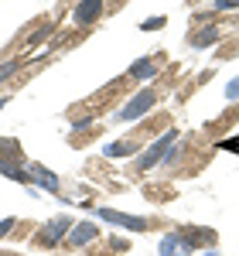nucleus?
I'll return each mask as SVG.
<instances>
[{"mask_svg":"<svg viewBox=\"0 0 239 256\" xmlns=\"http://www.w3.org/2000/svg\"><path fill=\"white\" fill-rule=\"evenodd\" d=\"M154 102H158V96H154L150 89H144V92H137V96L130 99V102H126L123 110H120V120H137L140 113H147V110H150Z\"/></svg>","mask_w":239,"mask_h":256,"instance_id":"1","label":"nucleus"},{"mask_svg":"<svg viewBox=\"0 0 239 256\" xmlns=\"http://www.w3.org/2000/svg\"><path fill=\"white\" fill-rule=\"evenodd\" d=\"M174 137H178V134H174V130H168V134H164L160 140H154V147H150V150H147V154H144L137 164H140V168H154L160 158H168V147L174 144Z\"/></svg>","mask_w":239,"mask_h":256,"instance_id":"2","label":"nucleus"},{"mask_svg":"<svg viewBox=\"0 0 239 256\" xmlns=\"http://www.w3.org/2000/svg\"><path fill=\"white\" fill-rule=\"evenodd\" d=\"M68 229H72V218H55V222H48V226L38 232V239L44 242V246H55L58 239H65Z\"/></svg>","mask_w":239,"mask_h":256,"instance_id":"3","label":"nucleus"},{"mask_svg":"<svg viewBox=\"0 0 239 256\" xmlns=\"http://www.w3.org/2000/svg\"><path fill=\"white\" fill-rule=\"evenodd\" d=\"M102 10V0H79V7L72 10V20L76 24H89V20H96Z\"/></svg>","mask_w":239,"mask_h":256,"instance_id":"4","label":"nucleus"},{"mask_svg":"<svg viewBox=\"0 0 239 256\" xmlns=\"http://www.w3.org/2000/svg\"><path fill=\"white\" fill-rule=\"evenodd\" d=\"M100 216L106 218V222H116V226H123V229H134V232H144V229H147V222H144V218L120 216V212H113V208H100Z\"/></svg>","mask_w":239,"mask_h":256,"instance_id":"5","label":"nucleus"},{"mask_svg":"<svg viewBox=\"0 0 239 256\" xmlns=\"http://www.w3.org/2000/svg\"><path fill=\"white\" fill-rule=\"evenodd\" d=\"M130 76H134V79H154V76H158V62L137 58L134 65H130Z\"/></svg>","mask_w":239,"mask_h":256,"instance_id":"6","label":"nucleus"},{"mask_svg":"<svg viewBox=\"0 0 239 256\" xmlns=\"http://www.w3.org/2000/svg\"><path fill=\"white\" fill-rule=\"evenodd\" d=\"M31 178L41 181V188H48V192H58V178L52 174V171H44L41 164H31Z\"/></svg>","mask_w":239,"mask_h":256,"instance_id":"7","label":"nucleus"},{"mask_svg":"<svg viewBox=\"0 0 239 256\" xmlns=\"http://www.w3.org/2000/svg\"><path fill=\"white\" fill-rule=\"evenodd\" d=\"M96 236H100V229H96L92 222H82V226L72 229V242H76V246H86L89 239H96Z\"/></svg>","mask_w":239,"mask_h":256,"instance_id":"8","label":"nucleus"},{"mask_svg":"<svg viewBox=\"0 0 239 256\" xmlns=\"http://www.w3.org/2000/svg\"><path fill=\"white\" fill-rule=\"evenodd\" d=\"M160 256H181V236H164L160 239Z\"/></svg>","mask_w":239,"mask_h":256,"instance_id":"9","label":"nucleus"},{"mask_svg":"<svg viewBox=\"0 0 239 256\" xmlns=\"http://www.w3.org/2000/svg\"><path fill=\"white\" fill-rule=\"evenodd\" d=\"M134 150H137L134 144H110V147H106L102 154H106V158H130Z\"/></svg>","mask_w":239,"mask_h":256,"instance_id":"10","label":"nucleus"},{"mask_svg":"<svg viewBox=\"0 0 239 256\" xmlns=\"http://www.w3.org/2000/svg\"><path fill=\"white\" fill-rule=\"evenodd\" d=\"M0 174H7V178H14V181H20V184H28V174L18 171L14 164H4V160H0Z\"/></svg>","mask_w":239,"mask_h":256,"instance_id":"11","label":"nucleus"},{"mask_svg":"<svg viewBox=\"0 0 239 256\" xmlns=\"http://www.w3.org/2000/svg\"><path fill=\"white\" fill-rule=\"evenodd\" d=\"M216 38H219V31H216V28H205V31H202L198 38H195V44H198V48H202V44H212V41H216Z\"/></svg>","mask_w":239,"mask_h":256,"instance_id":"12","label":"nucleus"},{"mask_svg":"<svg viewBox=\"0 0 239 256\" xmlns=\"http://www.w3.org/2000/svg\"><path fill=\"white\" fill-rule=\"evenodd\" d=\"M14 72H18V62H7V65H0V82H4V79H10Z\"/></svg>","mask_w":239,"mask_h":256,"instance_id":"13","label":"nucleus"},{"mask_svg":"<svg viewBox=\"0 0 239 256\" xmlns=\"http://www.w3.org/2000/svg\"><path fill=\"white\" fill-rule=\"evenodd\" d=\"M147 28H150V31H158V28H164V18H150V20H144V31H147Z\"/></svg>","mask_w":239,"mask_h":256,"instance_id":"14","label":"nucleus"},{"mask_svg":"<svg viewBox=\"0 0 239 256\" xmlns=\"http://www.w3.org/2000/svg\"><path fill=\"white\" fill-rule=\"evenodd\" d=\"M10 229H14V218H4V222H0V239L7 236V232H10Z\"/></svg>","mask_w":239,"mask_h":256,"instance_id":"15","label":"nucleus"},{"mask_svg":"<svg viewBox=\"0 0 239 256\" xmlns=\"http://www.w3.org/2000/svg\"><path fill=\"white\" fill-rule=\"evenodd\" d=\"M219 150H239V140H222Z\"/></svg>","mask_w":239,"mask_h":256,"instance_id":"16","label":"nucleus"},{"mask_svg":"<svg viewBox=\"0 0 239 256\" xmlns=\"http://www.w3.org/2000/svg\"><path fill=\"white\" fill-rule=\"evenodd\" d=\"M226 96H229V99H239V79L232 82V86H229V89H226Z\"/></svg>","mask_w":239,"mask_h":256,"instance_id":"17","label":"nucleus"},{"mask_svg":"<svg viewBox=\"0 0 239 256\" xmlns=\"http://www.w3.org/2000/svg\"><path fill=\"white\" fill-rule=\"evenodd\" d=\"M216 7H219V10H222V7H239V0H219Z\"/></svg>","mask_w":239,"mask_h":256,"instance_id":"18","label":"nucleus"},{"mask_svg":"<svg viewBox=\"0 0 239 256\" xmlns=\"http://www.w3.org/2000/svg\"><path fill=\"white\" fill-rule=\"evenodd\" d=\"M4 102H7V99H0V110H4Z\"/></svg>","mask_w":239,"mask_h":256,"instance_id":"19","label":"nucleus"}]
</instances>
